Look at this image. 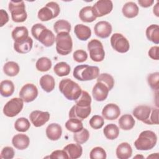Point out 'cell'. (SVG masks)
<instances>
[{
  "label": "cell",
  "instance_id": "obj_28",
  "mask_svg": "<svg viewBox=\"0 0 159 159\" xmlns=\"http://www.w3.org/2000/svg\"><path fill=\"white\" fill-rule=\"evenodd\" d=\"M79 17L81 21L84 22H92L97 18L93 12L91 6H85L83 7L79 13Z\"/></svg>",
  "mask_w": 159,
  "mask_h": 159
},
{
  "label": "cell",
  "instance_id": "obj_45",
  "mask_svg": "<svg viewBox=\"0 0 159 159\" xmlns=\"http://www.w3.org/2000/svg\"><path fill=\"white\" fill-rule=\"evenodd\" d=\"M73 58L75 61L78 63L85 61L88 58V54L83 50H77L73 54Z\"/></svg>",
  "mask_w": 159,
  "mask_h": 159
},
{
  "label": "cell",
  "instance_id": "obj_32",
  "mask_svg": "<svg viewBox=\"0 0 159 159\" xmlns=\"http://www.w3.org/2000/svg\"><path fill=\"white\" fill-rule=\"evenodd\" d=\"M103 133L107 139L114 140L119 135V129L116 124H109L104 127Z\"/></svg>",
  "mask_w": 159,
  "mask_h": 159
},
{
  "label": "cell",
  "instance_id": "obj_37",
  "mask_svg": "<svg viewBox=\"0 0 159 159\" xmlns=\"http://www.w3.org/2000/svg\"><path fill=\"white\" fill-rule=\"evenodd\" d=\"M52 61L47 57H41L39 58L35 63L37 70L41 72L48 71L52 68Z\"/></svg>",
  "mask_w": 159,
  "mask_h": 159
},
{
  "label": "cell",
  "instance_id": "obj_7",
  "mask_svg": "<svg viewBox=\"0 0 159 159\" xmlns=\"http://www.w3.org/2000/svg\"><path fill=\"white\" fill-rule=\"evenodd\" d=\"M88 50L91 59L95 62L102 61L105 57L102 43L97 39H93L88 43Z\"/></svg>",
  "mask_w": 159,
  "mask_h": 159
},
{
  "label": "cell",
  "instance_id": "obj_12",
  "mask_svg": "<svg viewBox=\"0 0 159 159\" xmlns=\"http://www.w3.org/2000/svg\"><path fill=\"white\" fill-rule=\"evenodd\" d=\"M50 116L48 112L35 110L30 114L29 119L34 127H39L48 121Z\"/></svg>",
  "mask_w": 159,
  "mask_h": 159
},
{
  "label": "cell",
  "instance_id": "obj_11",
  "mask_svg": "<svg viewBox=\"0 0 159 159\" xmlns=\"http://www.w3.org/2000/svg\"><path fill=\"white\" fill-rule=\"evenodd\" d=\"M92 7L95 16L99 17L109 14L112 10L113 4L111 0H99Z\"/></svg>",
  "mask_w": 159,
  "mask_h": 159
},
{
  "label": "cell",
  "instance_id": "obj_41",
  "mask_svg": "<svg viewBox=\"0 0 159 159\" xmlns=\"http://www.w3.org/2000/svg\"><path fill=\"white\" fill-rule=\"evenodd\" d=\"M97 82H101L104 83L109 89L111 90L114 85V80L113 77L108 73L100 74L97 78Z\"/></svg>",
  "mask_w": 159,
  "mask_h": 159
},
{
  "label": "cell",
  "instance_id": "obj_13",
  "mask_svg": "<svg viewBox=\"0 0 159 159\" xmlns=\"http://www.w3.org/2000/svg\"><path fill=\"white\" fill-rule=\"evenodd\" d=\"M152 108L148 106L140 105L137 106L132 111L134 117L146 124H148Z\"/></svg>",
  "mask_w": 159,
  "mask_h": 159
},
{
  "label": "cell",
  "instance_id": "obj_44",
  "mask_svg": "<svg viewBox=\"0 0 159 159\" xmlns=\"http://www.w3.org/2000/svg\"><path fill=\"white\" fill-rule=\"evenodd\" d=\"M104 124V118L99 115L93 116L89 120V125L94 129H99Z\"/></svg>",
  "mask_w": 159,
  "mask_h": 159
},
{
  "label": "cell",
  "instance_id": "obj_46",
  "mask_svg": "<svg viewBox=\"0 0 159 159\" xmlns=\"http://www.w3.org/2000/svg\"><path fill=\"white\" fill-rule=\"evenodd\" d=\"M15 152L12 147H5L2 148L1 152L0 157L4 159H12L14 156Z\"/></svg>",
  "mask_w": 159,
  "mask_h": 159
},
{
  "label": "cell",
  "instance_id": "obj_42",
  "mask_svg": "<svg viewBox=\"0 0 159 159\" xmlns=\"http://www.w3.org/2000/svg\"><path fill=\"white\" fill-rule=\"evenodd\" d=\"M147 82L152 89L158 91L159 89V73L155 72L149 74L147 76Z\"/></svg>",
  "mask_w": 159,
  "mask_h": 159
},
{
  "label": "cell",
  "instance_id": "obj_39",
  "mask_svg": "<svg viewBox=\"0 0 159 159\" xmlns=\"http://www.w3.org/2000/svg\"><path fill=\"white\" fill-rule=\"evenodd\" d=\"M89 138V131L85 128H83L82 130H81L78 132L74 133V135H73V140H75V142H76L79 144L84 143L88 141Z\"/></svg>",
  "mask_w": 159,
  "mask_h": 159
},
{
  "label": "cell",
  "instance_id": "obj_10",
  "mask_svg": "<svg viewBox=\"0 0 159 159\" xmlns=\"http://www.w3.org/2000/svg\"><path fill=\"white\" fill-rule=\"evenodd\" d=\"M19 97L25 102H30L34 101L38 96L37 86L32 83H27L20 90Z\"/></svg>",
  "mask_w": 159,
  "mask_h": 159
},
{
  "label": "cell",
  "instance_id": "obj_20",
  "mask_svg": "<svg viewBox=\"0 0 159 159\" xmlns=\"http://www.w3.org/2000/svg\"><path fill=\"white\" fill-rule=\"evenodd\" d=\"M13 146L20 150L26 149L30 144L29 137L25 134H18L15 135L12 139Z\"/></svg>",
  "mask_w": 159,
  "mask_h": 159
},
{
  "label": "cell",
  "instance_id": "obj_29",
  "mask_svg": "<svg viewBox=\"0 0 159 159\" xmlns=\"http://www.w3.org/2000/svg\"><path fill=\"white\" fill-rule=\"evenodd\" d=\"M146 36L148 40L152 42L159 43V26L157 24H152L146 29Z\"/></svg>",
  "mask_w": 159,
  "mask_h": 159
},
{
  "label": "cell",
  "instance_id": "obj_17",
  "mask_svg": "<svg viewBox=\"0 0 159 159\" xmlns=\"http://www.w3.org/2000/svg\"><path fill=\"white\" fill-rule=\"evenodd\" d=\"M108 88L101 82H97L94 86L92 94L94 99L97 101H104L109 94Z\"/></svg>",
  "mask_w": 159,
  "mask_h": 159
},
{
  "label": "cell",
  "instance_id": "obj_19",
  "mask_svg": "<svg viewBox=\"0 0 159 159\" xmlns=\"http://www.w3.org/2000/svg\"><path fill=\"white\" fill-rule=\"evenodd\" d=\"M37 40L45 47H52L55 42V37L52 30L45 28L39 34Z\"/></svg>",
  "mask_w": 159,
  "mask_h": 159
},
{
  "label": "cell",
  "instance_id": "obj_9",
  "mask_svg": "<svg viewBox=\"0 0 159 159\" xmlns=\"http://www.w3.org/2000/svg\"><path fill=\"white\" fill-rule=\"evenodd\" d=\"M111 44L114 50L121 53L127 52L130 48L128 40L119 33H115L111 36Z\"/></svg>",
  "mask_w": 159,
  "mask_h": 159
},
{
  "label": "cell",
  "instance_id": "obj_1",
  "mask_svg": "<svg viewBox=\"0 0 159 159\" xmlns=\"http://www.w3.org/2000/svg\"><path fill=\"white\" fill-rule=\"evenodd\" d=\"M59 90L70 101H76L80 96L82 90L78 83L71 79H63L59 83Z\"/></svg>",
  "mask_w": 159,
  "mask_h": 159
},
{
  "label": "cell",
  "instance_id": "obj_35",
  "mask_svg": "<svg viewBox=\"0 0 159 159\" xmlns=\"http://www.w3.org/2000/svg\"><path fill=\"white\" fill-rule=\"evenodd\" d=\"M71 70L70 66L66 62L61 61L57 63L53 68L55 73L60 77L67 76L70 74Z\"/></svg>",
  "mask_w": 159,
  "mask_h": 159
},
{
  "label": "cell",
  "instance_id": "obj_40",
  "mask_svg": "<svg viewBox=\"0 0 159 159\" xmlns=\"http://www.w3.org/2000/svg\"><path fill=\"white\" fill-rule=\"evenodd\" d=\"M76 104L81 107L91 106V97L86 91H82L80 96L75 101Z\"/></svg>",
  "mask_w": 159,
  "mask_h": 159
},
{
  "label": "cell",
  "instance_id": "obj_2",
  "mask_svg": "<svg viewBox=\"0 0 159 159\" xmlns=\"http://www.w3.org/2000/svg\"><path fill=\"white\" fill-rule=\"evenodd\" d=\"M73 75L74 78L79 81H90L98 77L99 68L96 66L80 65L74 68Z\"/></svg>",
  "mask_w": 159,
  "mask_h": 159
},
{
  "label": "cell",
  "instance_id": "obj_15",
  "mask_svg": "<svg viewBox=\"0 0 159 159\" xmlns=\"http://www.w3.org/2000/svg\"><path fill=\"white\" fill-rule=\"evenodd\" d=\"M96 36L101 39L107 38L111 34L112 28L111 24L107 21H99L96 24L94 27Z\"/></svg>",
  "mask_w": 159,
  "mask_h": 159
},
{
  "label": "cell",
  "instance_id": "obj_4",
  "mask_svg": "<svg viewBox=\"0 0 159 159\" xmlns=\"http://www.w3.org/2000/svg\"><path fill=\"white\" fill-rule=\"evenodd\" d=\"M56 50L61 55L69 54L73 48V41L69 33L60 32L55 37Z\"/></svg>",
  "mask_w": 159,
  "mask_h": 159
},
{
  "label": "cell",
  "instance_id": "obj_43",
  "mask_svg": "<svg viewBox=\"0 0 159 159\" xmlns=\"http://www.w3.org/2000/svg\"><path fill=\"white\" fill-rule=\"evenodd\" d=\"M106 157V151L103 148L100 147L93 148L89 153V158L91 159H105Z\"/></svg>",
  "mask_w": 159,
  "mask_h": 159
},
{
  "label": "cell",
  "instance_id": "obj_48",
  "mask_svg": "<svg viewBox=\"0 0 159 159\" xmlns=\"http://www.w3.org/2000/svg\"><path fill=\"white\" fill-rule=\"evenodd\" d=\"M50 158L51 159H55V158H65L68 159V156L66 152L64 150H57L53 151L50 156Z\"/></svg>",
  "mask_w": 159,
  "mask_h": 159
},
{
  "label": "cell",
  "instance_id": "obj_38",
  "mask_svg": "<svg viewBox=\"0 0 159 159\" xmlns=\"http://www.w3.org/2000/svg\"><path fill=\"white\" fill-rule=\"evenodd\" d=\"M30 127V122L25 117H20L17 119L14 123V128L18 132H25L29 130Z\"/></svg>",
  "mask_w": 159,
  "mask_h": 159
},
{
  "label": "cell",
  "instance_id": "obj_31",
  "mask_svg": "<svg viewBox=\"0 0 159 159\" xmlns=\"http://www.w3.org/2000/svg\"><path fill=\"white\" fill-rule=\"evenodd\" d=\"M14 91V85L11 80H3L0 84V93L2 96L7 98L11 96Z\"/></svg>",
  "mask_w": 159,
  "mask_h": 159
},
{
  "label": "cell",
  "instance_id": "obj_33",
  "mask_svg": "<svg viewBox=\"0 0 159 159\" xmlns=\"http://www.w3.org/2000/svg\"><path fill=\"white\" fill-rule=\"evenodd\" d=\"M20 70L19 65L15 61H7L3 66V71L8 76H16Z\"/></svg>",
  "mask_w": 159,
  "mask_h": 159
},
{
  "label": "cell",
  "instance_id": "obj_6",
  "mask_svg": "<svg viewBox=\"0 0 159 159\" xmlns=\"http://www.w3.org/2000/svg\"><path fill=\"white\" fill-rule=\"evenodd\" d=\"M60 12V8L59 5L55 2L51 1L46 4L44 7L38 11L37 16L41 21H48L57 17Z\"/></svg>",
  "mask_w": 159,
  "mask_h": 159
},
{
  "label": "cell",
  "instance_id": "obj_16",
  "mask_svg": "<svg viewBox=\"0 0 159 159\" xmlns=\"http://www.w3.org/2000/svg\"><path fill=\"white\" fill-rule=\"evenodd\" d=\"M120 114L119 107L114 103L106 105L102 111V115L105 119L113 120L117 119Z\"/></svg>",
  "mask_w": 159,
  "mask_h": 159
},
{
  "label": "cell",
  "instance_id": "obj_3",
  "mask_svg": "<svg viewBox=\"0 0 159 159\" xmlns=\"http://www.w3.org/2000/svg\"><path fill=\"white\" fill-rule=\"evenodd\" d=\"M157 136L155 133L151 130L142 132L134 142L136 149L139 150H150L157 144Z\"/></svg>",
  "mask_w": 159,
  "mask_h": 159
},
{
  "label": "cell",
  "instance_id": "obj_47",
  "mask_svg": "<svg viewBox=\"0 0 159 159\" xmlns=\"http://www.w3.org/2000/svg\"><path fill=\"white\" fill-rule=\"evenodd\" d=\"M45 28H46V27L42 24L37 23V24H34L32 27V29H31V33H32V36L36 40H37V38H38L39 34H40V32Z\"/></svg>",
  "mask_w": 159,
  "mask_h": 159
},
{
  "label": "cell",
  "instance_id": "obj_22",
  "mask_svg": "<svg viewBox=\"0 0 159 159\" xmlns=\"http://www.w3.org/2000/svg\"><path fill=\"white\" fill-rule=\"evenodd\" d=\"M116 153L118 158L128 159L132 156V148L129 143L122 142L117 146Z\"/></svg>",
  "mask_w": 159,
  "mask_h": 159
},
{
  "label": "cell",
  "instance_id": "obj_49",
  "mask_svg": "<svg viewBox=\"0 0 159 159\" xmlns=\"http://www.w3.org/2000/svg\"><path fill=\"white\" fill-rule=\"evenodd\" d=\"M158 124V109H152L148 125Z\"/></svg>",
  "mask_w": 159,
  "mask_h": 159
},
{
  "label": "cell",
  "instance_id": "obj_50",
  "mask_svg": "<svg viewBox=\"0 0 159 159\" xmlns=\"http://www.w3.org/2000/svg\"><path fill=\"white\" fill-rule=\"evenodd\" d=\"M158 50L159 47L158 46L152 47L148 50V56L153 60H158L159 59L158 57Z\"/></svg>",
  "mask_w": 159,
  "mask_h": 159
},
{
  "label": "cell",
  "instance_id": "obj_27",
  "mask_svg": "<svg viewBox=\"0 0 159 159\" xmlns=\"http://www.w3.org/2000/svg\"><path fill=\"white\" fill-rule=\"evenodd\" d=\"M40 84L41 88L47 93L52 91L55 86L54 78L50 75H43L40 79Z\"/></svg>",
  "mask_w": 159,
  "mask_h": 159
},
{
  "label": "cell",
  "instance_id": "obj_52",
  "mask_svg": "<svg viewBox=\"0 0 159 159\" xmlns=\"http://www.w3.org/2000/svg\"><path fill=\"white\" fill-rule=\"evenodd\" d=\"M138 2L139 5L142 7H150L154 2L153 0H139Z\"/></svg>",
  "mask_w": 159,
  "mask_h": 159
},
{
  "label": "cell",
  "instance_id": "obj_25",
  "mask_svg": "<svg viewBox=\"0 0 159 159\" xmlns=\"http://www.w3.org/2000/svg\"><path fill=\"white\" fill-rule=\"evenodd\" d=\"M139 7L134 2H127L122 7L123 15L127 18H134L139 14Z\"/></svg>",
  "mask_w": 159,
  "mask_h": 159
},
{
  "label": "cell",
  "instance_id": "obj_5",
  "mask_svg": "<svg viewBox=\"0 0 159 159\" xmlns=\"http://www.w3.org/2000/svg\"><path fill=\"white\" fill-rule=\"evenodd\" d=\"M8 9L11 14V18L15 22H23L27 17V14L25 11V6L23 1H11L9 3Z\"/></svg>",
  "mask_w": 159,
  "mask_h": 159
},
{
  "label": "cell",
  "instance_id": "obj_21",
  "mask_svg": "<svg viewBox=\"0 0 159 159\" xmlns=\"http://www.w3.org/2000/svg\"><path fill=\"white\" fill-rule=\"evenodd\" d=\"M63 150L66 152L70 159L78 158L83 153V148L78 143L68 144L63 148Z\"/></svg>",
  "mask_w": 159,
  "mask_h": 159
},
{
  "label": "cell",
  "instance_id": "obj_54",
  "mask_svg": "<svg viewBox=\"0 0 159 159\" xmlns=\"http://www.w3.org/2000/svg\"><path fill=\"white\" fill-rule=\"evenodd\" d=\"M137 157H139V158H140V157H141V158H143V156H142V155H141V156H140V155H137V156H135L134 158H136Z\"/></svg>",
  "mask_w": 159,
  "mask_h": 159
},
{
  "label": "cell",
  "instance_id": "obj_24",
  "mask_svg": "<svg viewBox=\"0 0 159 159\" xmlns=\"http://www.w3.org/2000/svg\"><path fill=\"white\" fill-rule=\"evenodd\" d=\"M12 37L14 42L19 43L23 42L29 37L28 29L24 26L16 27L12 32Z\"/></svg>",
  "mask_w": 159,
  "mask_h": 159
},
{
  "label": "cell",
  "instance_id": "obj_14",
  "mask_svg": "<svg viewBox=\"0 0 159 159\" xmlns=\"http://www.w3.org/2000/svg\"><path fill=\"white\" fill-rule=\"evenodd\" d=\"M91 112V106L81 107L75 104L71 108L69 112V117L78 119L82 121L89 116Z\"/></svg>",
  "mask_w": 159,
  "mask_h": 159
},
{
  "label": "cell",
  "instance_id": "obj_34",
  "mask_svg": "<svg viewBox=\"0 0 159 159\" xmlns=\"http://www.w3.org/2000/svg\"><path fill=\"white\" fill-rule=\"evenodd\" d=\"M65 127L68 130L75 133L83 129V124L81 120L78 119L70 118L65 123Z\"/></svg>",
  "mask_w": 159,
  "mask_h": 159
},
{
  "label": "cell",
  "instance_id": "obj_8",
  "mask_svg": "<svg viewBox=\"0 0 159 159\" xmlns=\"http://www.w3.org/2000/svg\"><path fill=\"white\" fill-rule=\"evenodd\" d=\"M24 107V101L20 98L10 99L3 107V113L9 117H13L19 114Z\"/></svg>",
  "mask_w": 159,
  "mask_h": 159
},
{
  "label": "cell",
  "instance_id": "obj_30",
  "mask_svg": "<svg viewBox=\"0 0 159 159\" xmlns=\"http://www.w3.org/2000/svg\"><path fill=\"white\" fill-rule=\"evenodd\" d=\"M118 123L121 129L124 130H129L134 127L135 120L132 115L124 114L119 118Z\"/></svg>",
  "mask_w": 159,
  "mask_h": 159
},
{
  "label": "cell",
  "instance_id": "obj_26",
  "mask_svg": "<svg viewBox=\"0 0 159 159\" xmlns=\"http://www.w3.org/2000/svg\"><path fill=\"white\" fill-rule=\"evenodd\" d=\"M33 46V40L29 37L26 40L19 43H14V50L19 53H27L29 52Z\"/></svg>",
  "mask_w": 159,
  "mask_h": 159
},
{
  "label": "cell",
  "instance_id": "obj_36",
  "mask_svg": "<svg viewBox=\"0 0 159 159\" xmlns=\"http://www.w3.org/2000/svg\"><path fill=\"white\" fill-rule=\"evenodd\" d=\"M71 27L70 23L63 19L57 20L53 25V29L57 34L63 32L69 33L71 30Z\"/></svg>",
  "mask_w": 159,
  "mask_h": 159
},
{
  "label": "cell",
  "instance_id": "obj_53",
  "mask_svg": "<svg viewBox=\"0 0 159 159\" xmlns=\"http://www.w3.org/2000/svg\"><path fill=\"white\" fill-rule=\"evenodd\" d=\"M158 2H157V3L156 4V5L153 7V13L155 14V15L157 16V17H158L159 16V12H158Z\"/></svg>",
  "mask_w": 159,
  "mask_h": 159
},
{
  "label": "cell",
  "instance_id": "obj_18",
  "mask_svg": "<svg viewBox=\"0 0 159 159\" xmlns=\"http://www.w3.org/2000/svg\"><path fill=\"white\" fill-rule=\"evenodd\" d=\"M45 133L48 139L52 141H56L61 137L62 129L58 124L52 123L47 127Z\"/></svg>",
  "mask_w": 159,
  "mask_h": 159
},
{
  "label": "cell",
  "instance_id": "obj_51",
  "mask_svg": "<svg viewBox=\"0 0 159 159\" xmlns=\"http://www.w3.org/2000/svg\"><path fill=\"white\" fill-rule=\"evenodd\" d=\"M9 21V16L7 12L4 10H0V27L4 26Z\"/></svg>",
  "mask_w": 159,
  "mask_h": 159
},
{
  "label": "cell",
  "instance_id": "obj_23",
  "mask_svg": "<svg viewBox=\"0 0 159 159\" xmlns=\"http://www.w3.org/2000/svg\"><path fill=\"white\" fill-rule=\"evenodd\" d=\"M74 32L78 39L82 41L87 40L91 35V29L83 24H77L75 26Z\"/></svg>",
  "mask_w": 159,
  "mask_h": 159
}]
</instances>
